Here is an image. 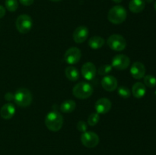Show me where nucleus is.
I'll return each mask as SVG.
<instances>
[{
	"mask_svg": "<svg viewBox=\"0 0 156 155\" xmlns=\"http://www.w3.org/2000/svg\"><path fill=\"white\" fill-rule=\"evenodd\" d=\"M99 120H100V114L98 112H93L88 116V124L90 126H94L98 123Z\"/></svg>",
	"mask_w": 156,
	"mask_h": 155,
	"instance_id": "obj_23",
	"label": "nucleus"
},
{
	"mask_svg": "<svg viewBox=\"0 0 156 155\" xmlns=\"http://www.w3.org/2000/svg\"><path fill=\"white\" fill-rule=\"evenodd\" d=\"M5 5L6 9L9 12H14L18 9V2L17 0H5Z\"/></svg>",
	"mask_w": 156,
	"mask_h": 155,
	"instance_id": "obj_21",
	"label": "nucleus"
},
{
	"mask_svg": "<svg viewBox=\"0 0 156 155\" xmlns=\"http://www.w3.org/2000/svg\"><path fill=\"white\" fill-rule=\"evenodd\" d=\"M87 129H88V126H87L86 122L82 120L79 121V122L77 123V129L81 132H85L87 131Z\"/></svg>",
	"mask_w": 156,
	"mask_h": 155,
	"instance_id": "obj_26",
	"label": "nucleus"
},
{
	"mask_svg": "<svg viewBox=\"0 0 156 155\" xmlns=\"http://www.w3.org/2000/svg\"><path fill=\"white\" fill-rule=\"evenodd\" d=\"M14 95V100L18 106L21 107H27L31 104L33 96L31 92L27 88H19Z\"/></svg>",
	"mask_w": 156,
	"mask_h": 155,
	"instance_id": "obj_3",
	"label": "nucleus"
},
{
	"mask_svg": "<svg viewBox=\"0 0 156 155\" xmlns=\"http://www.w3.org/2000/svg\"><path fill=\"white\" fill-rule=\"evenodd\" d=\"M154 8H155V11H156V1L155 2V4H154Z\"/></svg>",
	"mask_w": 156,
	"mask_h": 155,
	"instance_id": "obj_33",
	"label": "nucleus"
},
{
	"mask_svg": "<svg viewBox=\"0 0 156 155\" xmlns=\"http://www.w3.org/2000/svg\"><path fill=\"white\" fill-rule=\"evenodd\" d=\"M5 15V9L0 5V18H2Z\"/></svg>",
	"mask_w": 156,
	"mask_h": 155,
	"instance_id": "obj_29",
	"label": "nucleus"
},
{
	"mask_svg": "<svg viewBox=\"0 0 156 155\" xmlns=\"http://www.w3.org/2000/svg\"><path fill=\"white\" fill-rule=\"evenodd\" d=\"M105 40L104 38L99 36H91L88 40V45L93 50H98L105 45Z\"/></svg>",
	"mask_w": 156,
	"mask_h": 155,
	"instance_id": "obj_18",
	"label": "nucleus"
},
{
	"mask_svg": "<svg viewBox=\"0 0 156 155\" xmlns=\"http://www.w3.org/2000/svg\"><path fill=\"white\" fill-rule=\"evenodd\" d=\"M16 28L21 33H27L33 27L32 18L27 15H21L17 18L15 22Z\"/></svg>",
	"mask_w": 156,
	"mask_h": 155,
	"instance_id": "obj_5",
	"label": "nucleus"
},
{
	"mask_svg": "<svg viewBox=\"0 0 156 155\" xmlns=\"http://www.w3.org/2000/svg\"><path fill=\"white\" fill-rule=\"evenodd\" d=\"M82 57V52L77 47H71L66 50L64 56L65 61L69 65H74L79 62Z\"/></svg>",
	"mask_w": 156,
	"mask_h": 155,
	"instance_id": "obj_8",
	"label": "nucleus"
},
{
	"mask_svg": "<svg viewBox=\"0 0 156 155\" xmlns=\"http://www.w3.org/2000/svg\"><path fill=\"white\" fill-rule=\"evenodd\" d=\"M108 45L111 50L120 52L126 47V40L123 36L120 34H112L108 37Z\"/></svg>",
	"mask_w": 156,
	"mask_h": 155,
	"instance_id": "obj_6",
	"label": "nucleus"
},
{
	"mask_svg": "<svg viewBox=\"0 0 156 155\" xmlns=\"http://www.w3.org/2000/svg\"><path fill=\"white\" fill-rule=\"evenodd\" d=\"M20 3L24 6H30L34 3V0H19Z\"/></svg>",
	"mask_w": 156,
	"mask_h": 155,
	"instance_id": "obj_27",
	"label": "nucleus"
},
{
	"mask_svg": "<svg viewBox=\"0 0 156 155\" xmlns=\"http://www.w3.org/2000/svg\"><path fill=\"white\" fill-rule=\"evenodd\" d=\"M117 93H118V94L120 95V97L125 99L129 98L131 96L130 90L125 86L119 87V88H117Z\"/></svg>",
	"mask_w": 156,
	"mask_h": 155,
	"instance_id": "obj_22",
	"label": "nucleus"
},
{
	"mask_svg": "<svg viewBox=\"0 0 156 155\" xmlns=\"http://www.w3.org/2000/svg\"><path fill=\"white\" fill-rule=\"evenodd\" d=\"M130 65V59L124 54H118L112 59V67L117 70H125Z\"/></svg>",
	"mask_w": 156,
	"mask_h": 155,
	"instance_id": "obj_9",
	"label": "nucleus"
},
{
	"mask_svg": "<svg viewBox=\"0 0 156 155\" xmlns=\"http://www.w3.org/2000/svg\"><path fill=\"white\" fill-rule=\"evenodd\" d=\"M146 6L145 0H131L129 4V9L133 13H140L143 12Z\"/></svg>",
	"mask_w": 156,
	"mask_h": 155,
	"instance_id": "obj_16",
	"label": "nucleus"
},
{
	"mask_svg": "<svg viewBox=\"0 0 156 155\" xmlns=\"http://www.w3.org/2000/svg\"><path fill=\"white\" fill-rule=\"evenodd\" d=\"M89 30L85 26H79L73 32V40L77 43H82L85 42L88 37Z\"/></svg>",
	"mask_w": 156,
	"mask_h": 155,
	"instance_id": "obj_10",
	"label": "nucleus"
},
{
	"mask_svg": "<svg viewBox=\"0 0 156 155\" xmlns=\"http://www.w3.org/2000/svg\"><path fill=\"white\" fill-rule=\"evenodd\" d=\"M14 97H15V95H14L12 93L9 92L6 93L5 95V99L7 101H11V100H14Z\"/></svg>",
	"mask_w": 156,
	"mask_h": 155,
	"instance_id": "obj_28",
	"label": "nucleus"
},
{
	"mask_svg": "<svg viewBox=\"0 0 156 155\" xmlns=\"http://www.w3.org/2000/svg\"><path fill=\"white\" fill-rule=\"evenodd\" d=\"M111 106L112 104L109 99L101 98L95 103L96 112L98 114H105L111 110Z\"/></svg>",
	"mask_w": 156,
	"mask_h": 155,
	"instance_id": "obj_14",
	"label": "nucleus"
},
{
	"mask_svg": "<svg viewBox=\"0 0 156 155\" xmlns=\"http://www.w3.org/2000/svg\"><path fill=\"white\" fill-rule=\"evenodd\" d=\"M50 1L55 2H59V1H61V0H50Z\"/></svg>",
	"mask_w": 156,
	"mask_h": 155,
	"instance_id": "obj_32",
	"label": "nucleus"
},
{
	"mask_svg": "<svg viewBox=\"0 0 156 155\" xmlns=\"http://www.w3.org/2000/svg\"><path fill=\"white\" fill-rule=\"evenodd\" d=\"M112 65H101L98 69V73L100 75H106V74H108V73L112 71Z\"/></svg>",
	"mask_w": 156,
	"mask_h": 155,
	"instance_id": "obj_25",
	"label": "nucleus"
},
{
	"mask_svg": "<svg viewBox=\"0 0 156 155\" xmlns=\"http://www.w3.org/2000/svg\"><path fill=\"white\" fill-rule=\"evenodd\" d=\"M127 17V12L124 7L115 5L111 8L108 14V19L114 24H120L124 22Z\"/></svg>",
	"mask_w": 156,
	"mask_h": 155,
	"instance_id": "obj_2",
	"label": "nucleus"
},
{
	"mask_svg": "<svg viewBox=\"0 0 156 155\" xmlns=\"http://www.w3.org/2000/svg\"><path fill=\"white\" fill-rule=\"evenodd\" d=\"M132 93L136 98H142L146 93V85L141 82H136L133 86Z\"/></svg>",
	"mask_w": 156,
	"mask_h": 155,
	"instance_id": "obj_17",
	"label": "nucleus"
},
{
	"mask_svg": "<svg viewBox=\"0 0 156 155\" xmlns=\"http://www.w3.org/2000/svg\"><path fill=\"white\" fill-rule=\"evenodd\" d=\"M76 107V103L74 100H67L62 103L60 106V110L64 113H70L73 112Z\"/></svg>",
	"mask_w": 156,
	"mask_h": 155,
	"instance_id": "obj_20",
	"label": "nucleus"
},
{
	"mask_svg": "<svg viewBox=\"0 0 156 155\" xmlns=\"http://www.w3.org/2000/svg\"><path fill=\"white\" fill-rule=\"evenodd\" d=\"M145 2H147L151 3V2H153V0H145Z\"/></svg>",
	"mask_w": 156,
	"mask_h": 155,
	"instance_id": "obj_31",
	"label": "nucleus"
},
{
	"mask_svg": "<svg viewBox=\"0 0 156 155\" xmlns=\"http://www.w3.org/2000/svg\"><path fill=\"white\" fill-rule=\"evenodd\" d=\"M82 74L86 80L91 81L95 77L97 69L96 66L92 62H86L82 67Z\"/></svg>",
	"mask_w": 156,
	"mask_h": 155,
	"instance_id": "obj_11",
	"label": "nucleus"
},
{
	"mask_svg": "<svg viewBox=\"0 0 156 155\" xmlns=\"http://www.w3.org/2000/svg\"><path fill=\"white\" fill-rule=\"evenodd\" d=\"M93 87L88 82H79L74 86L73 94L76 98L84 100L91 97L93 94Z\"/></svg>",
	"mask_w": 156,
	"mask_h": 155,
	"instance_id": "obj_4",
	"label": "nucleus"
},
{
	"mask_svg": "<svg viewBox=\"0 0 156 155\" xmlns=\"http://www.w3.org/2000/svg\"><path fill=\"white\" fill-rule=\"evenodd\" d=\"M65 74L67 78L72 81H76L79 78V70L76 67L72 66V65H69V66L66 68Z\"/></svg>",
	"mask_w": 156,
	"mask_h": 155,
	"instance_id": "obj_19",
	"label": "nucleus"
},
{
	"mask_svg": "<svg viewBox=\"0 0 156 155\" xmlns=\"http://www.w3.org/2000/svg\"><path fill=\"white\" fill-rule=\"evenodd\" d=\"M99 136L94 132H85L81 135V141L85 147L93 148L98 144Z\"/></svg>",
	"mask_w": 156,
	"mask_h": 155,
	"instance_id": "obj_7",
	"label": "nucleus"
},
{
	"mask_svg": "<svg viewBox=\"0 0 156 155\" xmlns=\"http://www.w3.org/2000/svg\"><path fill=\"white\" fill-rule=\"evenodd\" d=\"M112 1L114 2H116V3H120L122 1H123V0H112Z\"/></svg>",
	"mask_w": 156,
	"mask_h": 155,
	"instance_id": "obj_30",
	"label": "nucleus"
},
{
	"mask_svg": "<svg viewBox=\"0 0 156 155\" xmlns=\"http://www.w3.org/2000/svg\"><path fill=\"white\" fill-rule=\"evenodd\" d=\"M144 84L149 88H154L156 85V78L151 74L144 76Z\"/></svg>",
	"mask_w": 156,
	"mask_h": 155,
	"instance_id": "obj_24",
	"label": "nucleus"
},
{
	"mask_svg": "<svg viewBox=\"0 0 156 155\" xmlns=\"http://www.w3.org/2000/svg\"><path fill=\"white\" fill-rule=\"evenodd\" d=\"M130 74L135 79H141L146 74V67L142 62H136L131 65Z\"/></svg>",
	"mask_w": 156,
	"mask_h": 155,
	"instance_id": "obj_12",
	"label": "nucleus"
},
{
	"mask_svg": "<svg viewBox=\"0 0 156 155\" xmlns=\"http://www.w3.org/2000/svg\"><path fill=\"white\" fill-rule=\"evenodd\" d=\"M15 106L12 103H5L0 109V115L4 119H10L15 115Z\"/></svg>",
	"mask_w": 156,
	"mask_h": 155,
	"instance_id": "obj_15",
	"label": "nucleus"
},
{
	"mask_svg": "<svg viewBox=\"0 0 156 155\" xmlns=\"http://www.w3.org/2000/svg\"><path fill=\"white\" fill-rule=\"evenodd\" d=\"M45 125L51 132H58L63 126V117L59 112L52 111L46 115Z\"/></svg>",
	"mask_w": 156,
	"mask_h": 155,
	"instance_id": "obj_1",
	"label": "nucleus"
},
{
	"mask_svg": "<svg viewBox=\"0 0 156 155\" xmlns=\"http://www.w3.org/2000/svg\"><path fill=\"white\" fill-rule=\"evenodd\" d=\"M102 88L107 91H114L118 86L117 78L112 75H106L101 80Z\"/></svg>",
	"mask_w": 156,
	"mask_h": 155,
	"instance_id": "obj_13",
	"label": "nucleus"
}]
</instances>
